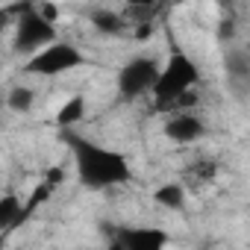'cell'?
Here are the masks:
<instances>
[{
    "label": "cell",
    "instance_id": "1",
    "mask_svg": "<svg viewBox=\"0 0 250 250\" xmlns=\"http://www.w3.org/2000/svg\"><path fill=\"white\" fill-rule=\"evenodd\" d=\"M62 142L68 145L71 156H74V168H77V180L80 186L91 188V191H103V188H115V186H127L133 180V168L130 159L109 150L74 130L62 133Z\"/></svg>",
    "mask_w": 250,
    "mask_h": 250
},
{
    "label": "cell",
    "instance_id": "2",
    "mask_svg": "<svg viewBox=\"0 0 250 250\" xmlns=\"http://www.w3.org/2000/svg\"><path fill=\"white\" fill-rule=\"evenodd\" d=\"M197 83H200V68H197V62L174 44L168 62L162 65L159 83H156V88H153V106H156V112L177 115L180 100H183L186 94H191Z\"/></svg>",
    "mask_w": 250,
    "mask_h": 250
},
{
    "label": "cell",
    "instance_id": "3",
    "mask_svg": "<svg viewBox=\"0 0 250 250\" xmlns=\"http://www.w3.org/2000/svg\"><path fill=\"white\" fill-rule=\"evenodd\" d=\"M85 65V56L80 47L68 44V42H56L50 47H44L42 53L30 56L24 62V74L30 77H56V74H65V71H74Z\"/></svg>",
    "mask_w": 250,
    "mask_h": 250
},
{
    "label": "cell",
    "instance_id": "4",
    "mask_svg": "<svg viewBox=\"0 0 250 250\" xmlns=\"http://www.w3.org/2000/svg\"><path fill=\"white\" fill-rule=\"evenodd\" d=\"M56 42H59V39H56V27L47 24V21L39 15L36 6L27 9V12L18 18V24H15V39H12L15 53H30V56H36V53H42L44 47H50V44H56Z\"/></svg>",
    "mask_w": 250,
    "mask_h": 250
},
{
    "label": "cell",
    "instance_id": "5",
    "mask_svg": "<svg viewBox=\"0 0 250 250\" xmlns=\"http://www.w3.org/2000/svg\"><path fill=\"white\" fill-rule=\"evenodd\" d=\"M159 74H162V65L153 59V56H136L130 59L118 71V94L121 97H142V94H153L156 83H159Z\"/></svg>",
    "mask_w": 250,
    "mask_h": 250
},
{
    "label": "cell",
    "instance_id": "6",
    "mask_svg": "<svg viewBox=\"0 0 250 250\" xmlns=\"http://www.w3.org/2000/svg\"><path fill=\"white\" fill-rule=\"evenodd\" d=\"M109 235L124 244V250H165L168 232L159 227H109Z\"/></svg>",
    "mask_w": 250,
    "mask_h": 250
},
{
    "label": "cell",
    "instance_id": "7",
    "mask_svg": "<svg viewBox=\"0 0 250 250\" xmlns=\"http://www.w3.org/2000/svg\"><path fill=\"white\" fill-rule=\"evenodd\" d=\"M165 136L177 145H188V142H197L200 136H206V124L194 112H177V115H168V121H165Z\"/></svg>",
    "mask_w": 250,
    "mask_h": 250
},
{
    "label": "cell",
    "instance_id": "8",
    "mask_svg": "<svg viewBox=\"0 0 250 250\" xmlns=\"http://www.w3.org/2000/svg\"><path fill=\"white\" fill-rule=\"evenodd\" d=\"M85 118V97L83 94H71V100L62 103V109L56 112V127L65 133V130H74V124H80Z\"/></svg>",
    "mask_w": 250,
    "mask_h": 250
},
{
    "label": "cell",
    "instance_id": "9",
    "mask_svg": "<svg viewBox=\"0 0 250 250\" xmlns=\"http://www.w3.org/2000/svg\"><path fill=\"white\" fill-rule=\"evenodd\" d=\"M21 209H24V203L18 200V194L15 191H6L3 200H0V229H3V232L15 229L18 227V218H21Z\"/></svg>",
    "mask_w": 250,
    "mask_h": 250
},
{
    "label": "cell",
    "instance_id": "10",
    "mask_svg": "<svg viewBox=\"0 0 250 250\" xmlns=\"http://www.w3.org/2000/svg\"><path fill=\"white\" fill-rule=\"evenodd\" d=\"M91 24H94V30L103 33V36H118V33H124V21H121V15L112 12V9H94V12H91Z\"/></svg>",
    "mask_w": 250,
    "mask_h": 250
},
{
    "label": "cell",
    "instance_id": "11",
    "mask_svg": "<svg viewBox=\"0 0 250 250\" xmlns=\"http://www.w3.org/2000/svg\"><path fill=\"white\" fill-rule=\"evenodd\" d=\"M153 200H156L159 206H165V209H183V203H186V188H183L180 183H165V186H159V188L153 191Z\"/></svg>",
    "mask_w": 250,
    "mask_h": 250
},
{
    "label": "cell",
    "instance_id": "12",
    "mask_svg": "<svg viewBox=\"0 0 250 250\" xmlns=\"http://www.w3.org/2000/svg\"><path fill=\"white\" fill-rule=\"evenodd\" d=\"M33 103H36V94H33V88H27V85H15V88L6 94V106H9L12 112H18V115L30 112Z\"/></svg>",
    "mask_w": 250,
    "mask_h": 250
},
{
    "label": "cell",
    "instance_id": "13",
    "mask_svg": "<svg viewBox=\"0 0 250 250\" xmlns=\"http://www.w3.org/2000/svg\"><path fill=\"white\" fill-rule=\"evenodd\" d=\"M36 9H39V15H42L47 24H56V18H59V6H56V3H39Z\"/></svg>",
    "mask_w": 250,
    "mask_h": 250
}]
</instances>
